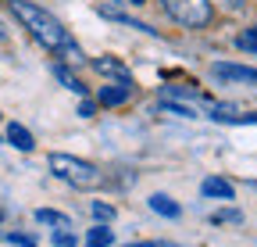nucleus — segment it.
Here are the masks:
<instances>
[{
	"instance_id": "21",
	"label": "nucleus",
	"mask_w": 257,
	"mask_h": 247,
	"mask_svg": "<svg viewBox=\"0 0 257 247\" xmlns=\"http://www.w3.org/2000/svg\"><path fill=\"white\" fill-rule=\"evenodd\" d=\"M225 4H229L232 11H243V8H246V0H225Z\"/></svg>"
},
{
	"instance_id": "1",
	"label": "nucleus",
	"mask_w": 257,
	"mask_h": 247,
	"mask_svg": "<svg viewBox=\"0 0 257 247\" xmlns=\"http://www.w3.org/2000/svg\"><path fill=\"white\" fill-rule=\"evenodd\" d=\"M11 11L29 29V36L36 40V43H43L50 54H61L64 61H72V65H82V61H86L82 50H79V43L68 36V29H64L54 15H47L43 8L29 4V0H11Z\"/></svg>"
},
{
	"instance_id": "2",
	"label": "nucleus",
	"mask_w": 257,
	"mask_h": 247,
	"mask_svg": "<svg viewBox=\"0 0 257 247\" xmlns=\"http://www.w3.org/2000/svg\"><path fill=\"white\" fill-rule=\"evenodd\" d=\"M47 165H50V172L57 179H64L75 190H93V187H100V183H104L100 169L89 165V161H82V158H72V154H50Z\"/></svg>"
},
{
	"instance_id": "11",
	"label": "nucleus",
	"mask_w": 257,
	"mask_h": 247,
	"mask_svg": "<svg viewBox=\"0 0 257 247\" xmlns=\"http://www.w3.org/2000/svg\"><path fill=\"white\" fill-rule=\"evenodd\" d=\"M36 222H43V226H57V229H68L72 222H68V215H61V211H54V208H40L36 211Z\"/></svg>"
},
{
	"instance_id": "20",
	"label": "nucleus",
	"mask_w": 257,
	"mask_h": 247,
	"mask_svg": "<svg viewBox=\"0 0 257 247\" xmlns=\"http://www.w3.org/2000/svg\"><path fill=\"white\" fill-rule=\"evenodd\" d=\"M93 111H96L93 101H82V104H79V115H82V118H93Z\"/></svg>"
},
{
	"instance_id": "5",
	"label": "nucleus",
	"mask_w": 257,
	"mask_h": 247,
	"mask_svg": "<svg viewBox=\"0 0 257 247\" xmlns=\"http://www.w3.org/2000/svg\"><path fill=\"white\" fill-rule=\"evenodd\" d=\"M214 75L225 83H253L257 86V68H243V65H214Z\"/></svg>"
},
{
	"instance_id": "14",
	"label": "nucleus",
	"mask_w": 257,
	"mask_h": 247,
	"mask_svg": "<svg viewBox=\"0 0 257 247\" xmlns=\"http://www.w3.org/2000/svg\"><path fill=\"white\" fill-rule=\"evenodd\" d=\"M239 47H243V50H250V54H257V25H250L246 33L239 36Z\"/></svg>"
},
{
	"instance_id": "3",
	"label": "nucleus",
	"mask_w": 257,
	"mask_h": 247,
	"mask_svg": "<svg viewBox=\"0 0 257 247\" xmlns=\"http://www.w3.org/2000/svg\"><path fill=\"white\" fill-rule=\"evenodd\" d=\"M161 4H165V11H168L179 25H186V29H204V25H211V18H214L211 0H161Z\"/></svg>"
},
{
	"instance_id": "6",
	"label": "nucleus",
	"mask_w": 257,
	"mask_h": 247,
	"mask_svg": "<svg viewBox=\"0 0 257 247\" xmlns=\"http://www.w3.org/2000/svg\"><path fill=\"white\" fill-rule=\"evenodd\" d=\"M200 194H204V197H214V201H232V197H236L232 183H225V179H218V176H211V179L200 183Z\"/></svg>"
},
{
	"instance_id": "4",
	"label": "nucleus",
	"mask_w": 257,
	"mask_h": 247,
	"mask_svg": "<svg viewBox=\"0 0 257 247\" xmlns=\"http://www.w3.org/2000/svg\"><path fill=\"white\" fill-rule=\"evenodd\" d=\"M93 68L100 72V75L118 79L121 86H133V75H128V68L121 65V61H114V57H93Z\"/></svg>"
},
{
	"instance_id": "22",
	"label": "nucleus",
	"mask_w": 257,
	"mask_h": 247,
	"mask_svg": "<svg viewBox=\"0 0 257 247\" xmlns=\"http://www.w3.org/2000/svg\"><path fill=\"white\" fill-rule=\"evenodd\" d=\"M128 4H147V0H128Z\"/></svg>"
},
{
	"instance_id": "17",
	"label": "nucleus",
	"mask_w": 257,
	"mask_h": 247,
	"mask_svg": "<svg viewBox=\"0 0 257 247\" xmlns=\"http://www.w3.org/2000/svg\"><path fill=\"white\" fill-rule=\"evenodd\" d=\"M54 243H57V247H75L79 240H75V233H68V229H57V233H54Z\"/></svg>"
},
{
	"instance_id": "9",
	"label": "nucleus",
	"mask_w": 257,
	"mask_h": 247,
	"mask_svg": "<svg viewBox=\"0 0 257 247\" xmlns=\"http://www.w3.org/2000/svg\"><path fill=\"white\" fill-rule=\"evenodd\" d=\"M150 208H154L157 215H165V219H179V215H182V208H179L168 194H154V197H150Z\"/></svg>"
},
{
	"instance_id": "15",
	"label": "nucleus",
	"mask_w": 257,
	"mask_h": 247,
	"mask_svg": "<svg viewBox=\"0 0 257 247\" xmlns=\"http://www.w3.org/2000/svg\"><path fill=\"white\" fill-rule=\"evenodd\" d=\"M93 215H96L100 222H111V219H114V208L104 204V201H93Z\"/></svg>"
},
{
	"instance_id": "19",
	"label": "nucleus",
	"mask_w": 257,
	"mask_h": 247,
	"mask_svg": "<svg viewBox=\"0 0 257 247\" xmlns=\"http://www.w3.org/2000/svg\"><path fill=\"white\" fill-rule=\"evenodd\" d=\"M8 240H11V243H22V247H36V240H32V236H22V233H11Z\"/></svg>"
},
{
	"instance_id": "23",
	"label": "nucleus",
	"mask_w": 257,
	"mask_h": 247,
	"mask_svg": "<svg viewBox=\"0 0 257 247\" xmlns=\"http://www.w3.org/2000/svg\"><path fill=\"white\" fill-rule=\"evenodd\" d=\"M0 40H4V25H0Z\"/></svg>"
},
{
	"instance_id": "16",
	"label": "nucleus",
	"mask_w": 257,
	"mask_h": 247,
	"mask_svg": "<svg viewBox=\"0 0 257 247\" xmlns=\"http://www.w3.org/2000/svg\"><path fill=\"white\" fill-rule=\"evenodd\" d=\"M211 222H218V226H221V222H243V215H239V211H214Z\"/></svg>"
},
{
	"instance_id": "12",
	"label": "nucleus",
	"mask_w": 257,
	"mask_h": 247,
	"mask_svg": "<svg viewBox=\"0 0 257 247\" xmlns=\"http://www.w3.org/2000/svg\"><path fill=\"white\" fill-rule=\"evenodd\" d=\"M54 75H57V79H61L64 86H68V90H72V94H79V97H86V86H82V83H79V79H75V75L68 72V65H54Z\"/></svg>"
},
{
	"instance_id": "13",
	"label": "nucleus",
	"mask_w": 257,
	"mask_h": 247,
	"mask_svg": "<svg viewBox=\"0 0 257 247\" xmlns=\"http://www.w3.org/2000/svg\"><path fill=\"white\" fill-rule=\"evenodd\" d=\"M111 229L107 226H93L89 233H86V247H111Z\"/></svg>"
},
{
	"instance_id": "10",
	"label": "nucleus",
	"mask_w": 257,
	"mask_h": 247,
	"mask_svg": "<svg viewBox=\"0 0 257 247\" xmlns=\"http://www.w3.org/2000/svg\"><path fill=\"white\" fill-rule=\"evenodd\" d=\"M128 94H133V90H128V86H104L100 90V104H107V108H118V104H125L128 101Z\"/></svg>"
},
{
	"instance_id": "18",
	"label": "nucleus",
	"mask_w": 257,
	"mask_h": 247,
	"mask_svg": "<svg viewBox=\"0 0 257 247\" xmlns=\"http://www.w3.org/2000/svg\"><path fill=\"white\" fill-rule=\"evenodd\" d=\"M125 247H179L172 240H143V243H125Z\"/></svg>"
},
{
	"instance_id": "8",
	"label": "nucleus",
	"mask_w": 257,
	"mask_h": 247,
	"mask_svg": "<svg viewBox=\"0 0 257 247\" xmlns=\"http://www.w3.org/2000/svg\"><path fill=\"white\" fill-rule=\"evenodd\" d=\"M100 15L104 18H111V22H118V25H128V29H140V33H150V36H157V29H150V25H143V22H136V18H128V15H121V11H114V8H100Z\"/></svg>"
},
{
	"instance_id": "7",
	"label": "nucleus",
	"mask_w": 257,
	"mask_h": 247,
	"mask_svg": "<svg viewBox=\"0 0 257 247\" xmlns=\"http://www.w3.org/2000/svg\"><path fill=\"white\" fill-rule=\"evenodd\" d=\"M8 143H11V147H18V150H32V147H36L32 133L22 126V122H11V126H8Z\"/></svg>"
}]
</instances>
